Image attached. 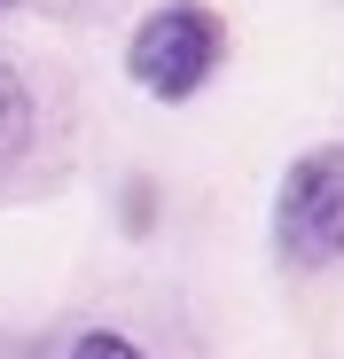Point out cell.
Wrapping results in <instances>:
<instances>
[{
	"label": "cell",
	"mask_w": 344,
	"mask_h": 359,
	"mask_svg": "<svg viewBox=\"0 0 344 359\" xmlns=\"http://www.w3.org/2000/svg\"><path fill=\"white\" fill-rule=\"evenodd\" d=\"M219 63H227V24L204 0H164L126 39V79L157 102H196L219 79Z\"/></svg>",
	"instance_id": "6da1fadb"
},
{
	"label": "cell",
	"mask_w": 344,
	"mask_h": 359,
	"mask_svg": "<svg viewBox=\"0 0 344 359\" xmlns=\"http://www.w3.org/2000/svg\"><path fill=\"white\" fill-rule=\"evenodd\" d=\"M274 258L290 273L344 266V141H313L305 156H290L274 188Z\"/></svg>",
	"instance_id": "7a4b0ae2"
},
{
	"label": "cell",
	"mask_w": 344,
	"mask_h": 359,
	"mask_svg": "<svg viewBox=\"0 0 344 359\" xmlns=\"http://www.w3.org/2000/svg\"><path fill=\"white\" fill-rule=\"evenodd\" d=\"M32 141H39V102H32V86L8 63H0V172H16L32 156Z\"/></svg>",
	"instance_id": "3957f363"
},
{
	"label": "cell",
	"mask_w": 344,
	"mask_h": 359,
	"mask_svg": "<svg viewBox=\"0 0 344 359\" xmlns=\"http://www.w3.org/2000/svg\"><path fill=\"white\" fill-rule=\"evenodd\" d=\"M63 359H149V351H141L133 336H118V328H86V336H79Z\"/></svg>",
	"instance_id": "277c9868"
},
{
	"label": "cell",
	"mask_w": 344,
	"mask_h": 359,
	"mask_svg": "<svg viewBox=\"0 0 344 359\" xmlns=\"http://www.w3.org/2000/svg\"><path fill=\"white\" fill-rule=\"evenodd\" d=\"M0 8H16V0H0Z\"/></svg>",
	"instance_id": "5b68a950"
}]
</instances>
